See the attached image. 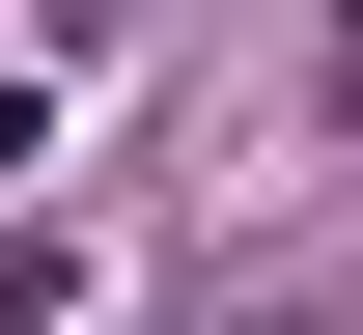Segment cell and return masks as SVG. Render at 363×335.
I'll use <instances>...</instances> for the list:
<instances>
[{
	"label": "cell",
	"mask_w": 363,
	"mask_h": 335,
	"mask_svg": "<svg viewBox=\"0 0 363 335\" xmlns=\"http://www.w3.org/2000/svg\"><path fill=\"white\" fill-rule=\"evenodd\" d=\"M0 335H56V280H28V251H0Z\"/></svg>",
	"instance_id": "cell-1"
}]
</instances>
